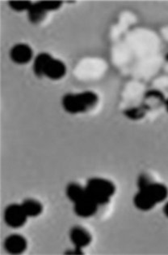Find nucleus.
Returning a JSON list of instances; mask_svg holds the SVG:
<instances>
[{"mask_svg":"<svg viewBox=\"0 0 168 255\" xmlns=\"http://www.w3.org/2000/svg\"><path fill=\"white\" fill-rule=\"evenodd\" d=\"M33 70L38 77L46 76L51 80H59L66 74V66L62 62L55 60L47 53H42L37 55Z\"/></svg>","mask_w":168,"mask_h":255,"instance_id":"1","label":"nucleus"},{"mask_svg":"<svg viewBox=\"0 0 168 255\" xmlns=\"http://www.w3.org/2000/svg\"><path fill=\"white\" fill-rule=\"evenodd\" d=\"M98 102V97L92 91H86L80 94H70L64 96L62 106L65 110L70 114L83 113L93 108Z\"/></svg>","mask_w":168,"mask_h":255,"instance_id":"2","label":"nucleus"},{"mask_svg":"<svg viewBox=\"0 0 168 255\" xmlns=\"http://www.w3.org/2000/svg\"><path fill=\"white\" fill-rule=\"evenodd\" d=\"M85 189L90 198L98 206L109 203L116 190L110 180L103 178L90 179Z\"/></svg>","mask_w":168,"mask_h":255,"instance_id":"3","label":"nucleus"},{"mask_svg":"<svg viewBox=\"0 0 168 255\" xmlns=\"http://www.w3.org/2000/svg\"><path fill=\"white\" fill-rule=\"evenodd\" d=\"M26 213L21 205L11 204L4 211L5 223L12 229H19L26 223Z\"/></svg>","mask_w":168,"mask_h":255,"instance_id":"4","label":"nucleus"},{"mask_svg":"<svg viewBox=\"0 0 168 255\" xmlns=\"http://www.w3.org/2000/svg\"><path fill=\"white\" fill-rule=\"evenodd\" d=\"M70 238L75 247V251L79 253L81 249L87 247L92 242L91 234L80 226L73 227L70 232Z\"/></svg>","mask_w":168,"mask_h":255,"instance_id":"5","label":"nucleus"},{"mask_svg":"<svg viewBox=\"0 0 168 255\" xmlns=\"http://www.w3.org/2000/svg\"><path fill=\"white\" fill-rule=\"evenodd\" d=\"M74 204V212L77 216L82 218H88L93 216L96 213L98 209V205L90 198L89 196H86L85 198H82Z\"/></svg>","mask_w":168,"mask_h":255,"instance_id":"6","label":"nucleus"},{"mask_svg":"<svg viewBox=\"0 0 168 255\" xmlns=\"http://www.w3.org/2000/svg\"><path fill=\"white\" fill-rule=\"evenodd\" d=\"M4 248L7 253L19 255L27 249V241L20 234H11L8 236L4 242Z\"/></svg>","mask_w":168,"mask_h":255,"instance_id":"7","label":"nucleus"},{"mask_svg":"<svg viewBox=\"0 0 168 255\" xmlns=\"http://www.w3.org/2000/svg\"><path fill=\"white\" fill-rule=\"evenodd\" d=\"M33 55V52L30 46L22 43L14 46L10 52L11 60L18 64L29 63L32 60Z\"/></svg>","mask_w":168,"mask_h":255,"instance_id":"8","label":"nucleus"},{"mask_svg":"<svg viewBox=\"0 0 168 255\" xmlns=\"http://www.w3.org/2000/svg\"><path fill=\"white\" fill-rule=\"evenodd\" d=\"M66 194L67 198L74 203L88 195L85 187H82L76 183H70V185H68L66 189Z\"/></svg>","mask_w":168,"mask_h":255,"instance_id":"9","label":"nucleus"},{"mask_svg":"<svg viewBox=\"0 0 168 255\" xmlns=\"http://www.w3.org/2000/svg\"><path fill=\"white\" fill-rule=\"evenodd\" d=\"M21 206L28 217H37L43 211L42 203L35 199H26L23 202Z\"/></svg>","mask_w":168,"mask_h":255,"instance_id":"10","label":"nucleus"},{"mask_svg":"<svg viewBox=\"0 0 168 255\" xmlns=\"http://www.w3.org/2000/svg\"><path fill=\"white\" fill-rule=\"evenodd\" d=\"M133 203L138 209L144 211H150L156 205L143 192L140 191V190L134 197Z\"/></svg>","mask_w":168,"mask_h":255,"instance_id":"11","label":"nucleus"},{"mask_svg":"<svg viewBox=\"0 0 168 255\" xmlns=\"http://www.w3.org/2000/svg\"><path fill=\"white\" fill-rule=\"evenodd\" d=\"M46 13V11L40 7L38 3L32 5V7L29 10V20H30L31 22L37 24L45 17Z\"/></svg>","mask_w":168,"mask_h":255,"instance_id":"12","label":"nucleus"},{"mask_svg":"<svg viewBox=\"0 0 168 255\" xmlns=\"http://www.w3.org/2000/svg\"><path fill=\"white\" fill-rule=\"evenodd\" d=\"M9 5L15 11H26V10L29 11L33 4H31V2L28 1H11L9 2Z\"/></svg>","mask_w":168,"mask_h":255,"instance_id":"13","label":"nucleus"},{"mask_svg":"<svg viewBox=\"0 0 168 255\" xmlns=\"http://www.w3.org/2000/svg\"><path fill=\"white\" fill-rule=\"evenodd\" d=\"M61 2H58V1H42V2H38L40 7L46 11L56 10L61 6Z\"/></svg>","mask_w":168,"mask_h":255,"instance_id":"14","label":"nucleus"},{"mask_svg":"<svg viewBox=\"0 0 168 255\" xmlns=\"http://www.w3.org/2000/svg\"><path fill=\"white\" fill-rule=\"evenodd\" d=\"M164 212L165 214V216L168 218V202L166 203V205L164 206Z\"/></svg>","mask_w":168,"mask_h":255,"instance_id":"15","label":"nucleus"},{"mask_svg":"<svg viewBox=\"0 0 168 255\" xmlns=\"http://www.w3.org/2000/svg\"><path fill=\"white\" fill-rule=\"evenodd\" d=\"M166 107H167V109H168V101H167V103H166Z\"/></svg>","mask_w":168,"mask_h":255,"instance_id":"16","label":"nucleus"}]
</instances>
